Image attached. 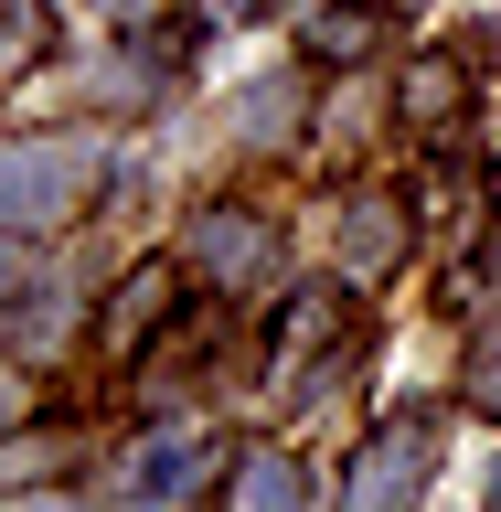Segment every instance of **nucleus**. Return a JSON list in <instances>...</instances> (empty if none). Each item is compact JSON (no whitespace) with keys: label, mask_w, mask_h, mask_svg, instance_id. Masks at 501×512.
<instances>
[{"label":"nucleus","mask_w":501,"mask_h":512,"mask_svg":"<svg viewBox=\"0 0 501 512\" xmlns=\"http://www.w3.org/2000/svg\"><path fill=\"white\" fill-rule=\"evenodd\" d=\"M192 246L214 256V278H256V267L278 256V246H267V224H246V214H203V224H192Z\"/></svg>","instance_id":"nucleus-3"},{"label":"nucleus","mask_w":501,"mask_h":512,"mask_svg":"<svg viewBox=\"0 0 501 512\" xmlns=\"http://www.w3.org/2000/svg\"><path fill=\"white\" fill-rule=\"evenodd\" d=\"M64 203V150H11L0 160V214L11 224H43Z\"/></svg>","instance_id":"nucleus-1"},{"label":"nucleus","mask_w":501,"mask_h":512,"mask_svg":"<svg viewBox=\"0 0 501 512\" xmlns=\"http://www.w3.org/2000/svg\"><path fill=\"white\" fill-rule=\"evenodd\" d=\"M0 32H11V11H0Z\"/></svg>","instance_id":"nucleus-9"},{"label":"nucleus","mask_w":501,"mask_h":512,"mask_svg":"<svg viewBox=\"0 0 501 512\" xmlns=\"http://www.w3.org/2000/svg\"><path fill=\"white\" fill-rule=\"evenodd\" d=\"M246 502H299V470H288V459H256V470H246Z\"/></svg>","instance_id":"nucleus-6"},{"label":"nucleus","mask_w":501,"mask_h":512,"mask_svg":"<svg viewBox=\"0 0 501 512\" xmlns=\"http://www.w3.org/2000/svg\"><path fill=\"white\" fill-rule=\"evenodd\" d=\"M416 480H427V427H395V438L352 470V491H363V502H406Z\"/></svg>","instance_id":"nucleus-2"},{"label":"nucleus","mask_w":501,"mask_h":512,"mask_svg":"<svg viewBox=\"0 0 501 512\" xmlns=\"http://www.w3.org/2000/svg\"><path fill=\"white\" fill-rule=\"evenodd\" d=\"M128 480H139V491H182V480H203V448H192V438H171V448H150Z\"/></svg>","instance_id":"nucleus-4"},{"label":"nucleus","mask_w":501,"mask_h":512,"mask_svg":"<svg viewBox=\"0 0 501 512\" xmlns=\"http://www.w3.org/2000/svg\"><path fill=\"white\" fill-rule=\"evenodd\" d=\"M342 246H352V267H384V256H395V214H384V203H363V214L342 224Z\"/></svg>","instance_id":"nucleus-5"},{"label":"nucleus","mask_w":501,"mask_h":512,"mask_svg":"<svg viewBox=\"0 0 501 512\" xmlns=\"http://www.w3.org/2000/svg\"><path fill=\"white\" fill-rule=\"evenodd\" d=\"M0 416H11V374H0Z\"/></svg>","instance_id":"nucleus-8"},{"label":"nucleus","mask_w":501,"mask_h":512,"mask_svg":"<svg viewBox=\"0 0 501 512\" xmlns=\"http://www.w3.org/2000/svg\"><path fill=\"white\" fill-rule=\"evenodd\" d=\"M107 11H118V0H107Z\"/></svg>","instance_id":"nucleus-10"},{"label":"nucleus","mask_w":501,"mask_h":512,"mask_svg":"<svg viewBox=\"0 0 501 512\" xmlns=\"http://www.w3.org/2000/svg\"><path fill=\"white\" fill-rule=\"evenodd\" d=\"M470 395H491V406H501V352H480V363H470Z\"/></svg>","instance_id":"nucleus-7"}]
</instances>
